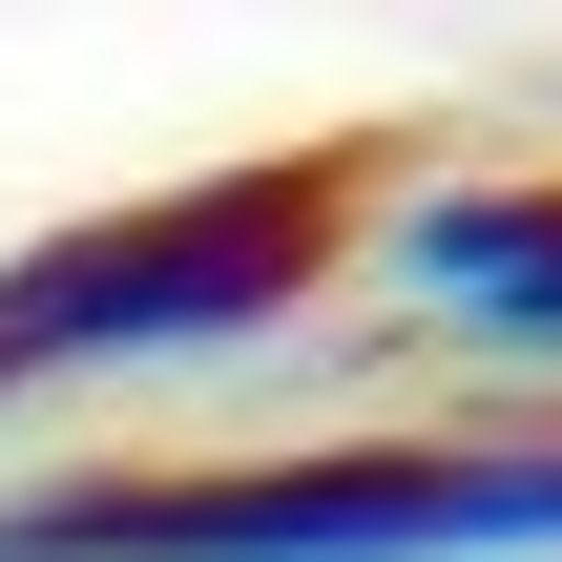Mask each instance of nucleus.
<instances>
[{
  "mask_svg": "<svg viewBox=\"0 0 562 562\" xmlns=\"http://www.w3.org/2000/svg\"><path fill=\"white\" fill-rule=\"evenodd\" d=\"M375 188H396V146H229V167L125 188V209H63L42 250H0V396H42V375H188V355L292 334L355 271Z\"/></svg>",
  "mask_w": 562,
  "mask_h": 562,
  "instance_id": "obj_1",
  "label": "nucleus"
},
{
  "mask_svg": "<svg viewBox=\"0 0 562 562\" xmlns=\"http://www.w3.org/2000/svg\"><path fill=\"white\" fill-rule=\"evenodd\" d=\"M438 334H480V355H521L562 375V167H438V188H375V229H355Z\"/></svg>",
  "mask_w": 562,
  "mask_h": 562,
  "instance_id": "obj_3",
  "label": "nucleus"
},
{
  "mask_svg": "<svg viewBox=\"0 0 562 562\" xmlns=\"http://www.w3.org/2000/svg\"><path fill=\"white\" fill-rule=\"evenodd\" d=\"M0 562H562V438H313V459H125L0 501Z\"/></svg>",
  "mask_w": 562,
  "mask_h": 562,
  "instance_id": "obj_2",
  "label": "nucleus"
}]
</instances>
